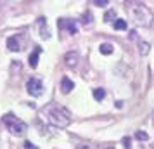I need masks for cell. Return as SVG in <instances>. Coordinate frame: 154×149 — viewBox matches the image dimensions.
<instances>
[{
    "label": "cell",
    "mask_w": 154,
    "mask_h": 149,
    "mask_svg": "<svg viewBox=\"0 0 154 149\" xmlns=\"http://www.w3.org/2000/svg\"><path fill=\"white\" fill-rule=\"evenodd\" d=\"M112 28L116 29V31H123V29L128 28V23L125 19H116V21L112 23Z\"/></svg>",
    "instance_id": "cell-12"
},
{
    "label": "cell",
    "mask_w": 154,
    "mask_h": 149,
    "mask_svg": "<svg viewBox=\"0 0 154 149\" xmlns=\"http://www.w3.org/2000/svg\"><path fill=\"white\" fill-rule=\"evenodd\" d=\"M36 24H38V28H40V36L47 40L50 36L49 29H47V19H45V17H38V23H36Z\"/></svg>",
    "instance_id": "cell-7"
},
{
    "label": "cell",
    "mask_w": 154,
    "mask_h": 149,
    "mask_svg": "<svg viewBox=\"0 0 154 149\" xmlns=\"http://www.w3.org/2000/svg\"><path fill=\"white\" fill-rule=\"evenodd\" d=\"M94 4H95V5H99V7H106V5H107L109 2H107V0H95Z\"/></svg>",
    "instance_id": "cell-20"
},
{
    "label": "cell",
    "mask_w": 154,
    "mask_h": 149,
    "mask_svg": "<svg viewBox=\"0 0 154 149\" xmlns=\"http://www.w3.org/2000/svg\"><path fill=\"white\" fill-rule=\"evenodd\" d=\"M116 107H123V102L121 101H116Z\"/></svg>",
    "instance_id": "cell-22"
},
{
    "label": "cell",
    "mask_w": 154,
    "mask_h": 149,
    "mask_svg": "<svg viewBox=\"0 0 154 149\" xmlns=\"http://www.w3.org/2000/svg\"><path fill=\"white\" fill-rule=\"evenodd\" d=\"M78 61H80V56H78V52H68V54L64 56V63L68 64L69 68H75Z\"/></svg>",
    "instance_id": "cell-6"
},
{
    "label": "cell",
    "mask_w": 154,
    "mask_h": 149,
    "mask_svg": "<svg viewBox=\"0 0 154 149\" xmlns=\"http://www.w3.org/2000/svg\"><path fill=\"white\" fill-rule=\"evenodd\" d=\"M139 49H140V54H142V56H147V54H149V49H151V45H149L147 42L139 40Z\"/></svg>",
    "instance_id": "cell-14"
},
{
    "label": "cell",
    "mask_w": 154,
    "mask_h": 149,
    "mask_svg": "<svg viewBox=\"0 0 154 149\" xmlns=\"http://www.w3.org/2000/svg\"><path fill=\"white\" fill-rule=\"evenodd\" d=\"M43 114H45L47 121L52 127L66 128L71 123V113L64 106H59V104H54V102L43 107Z\"/></svg>",
    "instance_id": "cell-1"
},
{
    "label": "cell",
    "mask_w": 154,
    "mask_h": 149,
    "mask_svg": "<svg viewBox=\"0 0 154 149\" xmlns=\"http://www.w3.org/2000/svg\"><path fill=\"white\" fill-rule=\"evenodd\" d=\"M4 125L9 128V132L11 134H14V135H23L24 132H26V123L24 121H21L16 114H12V113H7V114H4Z\"/></svg>",
    "instance_id": "cell-3"
},
{
    "label": "cell",
    "mask_w": 154,
    "mask_h": 149,
    "mask_svg": "<svg viewBox=\"0 0 154 149\" xmlns=\"http://www.w3.org/2000/svg\"><path fill=\"white\" fill-rule=\"evenodd\" d=\"M7 47H9V50H12V52H19V50H21L19 36H17V35L9 36V38H7Z\"/></svg>",
    "instance_id": "cell-5"
},
{
    "label": "cell",
    "mask_w": 154,
    "mask_h": 149,
    "mask_svg": "<svg viewBox=\"0 0 154 149\" xmlns=\"http://www.w3.org/2000/svg\"><path fill=\"white\" fill-rule=\"evenodd\" d=\"M40 54H42V49H40V47H35V50H33L31 56H29V66H31V68H36V66H38Z\"/></svg>",
    "instance_id": "cell-9"
},
{
    "label": "cell",
    "mask_w": 154,
    "mask_h": 149,
    "mask_svg": "<svg viewBox=\"0 0 154 149\" xmlns=\"http://www.w3.org/2000/svg\"><path fill=\"white\" fill-rule=\"evenodd\" d=\"M130 16L139 26H151L152 23V12L144 4H135L133 7H130Z\"/></svg>",
    "instance_id": "cell-2"
},
{
    "label": "cell",
    "mask_w": 154,
    "mask_h": 149,
    "mask_svg": "<svg viewBox=\"0 0 154 149\" xmlns=\"http://www.w3.org/2000/svg\"><path fill=\"white\" fill-rule=\"evenodd\" d=\"M137 141H149V134H146L144 130H139V132H135V135H133Z\"/></svg>",
    "instance_id": "cell-17"
},
{
    "label": "cell",
    "mask_w": 154,
    "mask_h": 149,
    "mask_svg": "<svg viewBox=\"0 0 154 149\" xmlns=\"http://www.w3.org/2000/svg\"><path fill=\"white\" fill-rule=\"evenodd\" d=\"M26 88H28L29 95H33V97H40L43 94V83L42 80H38L36 76L28 80V83H26Z\"/></svg>",
    "instance_id": "cell-4"
},
{
    "label": "cell",
    "mask_w": 154,
    "mask_h": 149,
    "mask_svg": "<svg viewBox=\"0 0 154 149\" xmlns=\"http://www.w3.org/2000/svg\"><path fill=\"white\" fill-rule=\"evenodd\" d=\"M106 149H114V147H112V146H109V147H106Z\"/></svg>",
    "instance_id": "cell-23"
},
{
    "label": "cell",
    "mask_w": 154,
    "mask_h": 149,
    "mask_svg": "<svg viewBox=\"0 0 154 149\" xmlns=\"http://www.w3.org/2000/svg\"><path fill=\"white\" fill-rule=\"evenodd\" d=\"M121 142H123V146H125L126 149L132 147V139H130V137H123V139H121Z\"/></svg>",
    "instance_id": "cell-18"
},
{
    "label": "cell",
    "mask_w": 154,
    "mask_h": 149,
    "mask_svg": "<svg viewBox=\"0 0 154 149\" xmlns=\"http://www.w3.org/2000/svg\"><path fill=\"white\" fill-rule=\"evenodd\" d=\"M92 19H94V17H92V14H90V12H85V24H90V23H92Z\"/></svg>",
    "instance_id": "cell-21"
},
{
    "label": "cell",
    "mask_w": 154,
    "mask_h": 149,
    "mask_svg": "<svg viewBox=\"0 0 154 149\" xmlns=\"http://www.w3.org/2000/svg\"><path fill=\"white\" fill-rule=\"evenodd\" d=\"M76 149H97V146L95 144H92V142H78L76 144Z\"/></svg>",
    "instance_id": "cell-16"
},
{
    "label": "cell",
    "mask_w": 154,
    "mask_h": 149,
    "mask_svg": "<svg viewBox=\"0 0 154 149\" xmlns=\"http://www.w3.org/2000/svg\"><path fill=\"white\" fill-rule=\"evenodd\" d=\"M73 88H75V83H73V80H69L68 76H64V78L61 80V90H63L64 94H69Z\"/></svg>",
    "instance_id": "cell-8"
},
{
    "label": "cell",
    "mask_w": 154,
    "mask_h": 149,
    "mask_svg": "<svg viewBox=\"0 0 154 149\" xmlns=\"http://www.w3.org/2000/svg\"><path fill=\"white\" fill-rule=\"evenodd\" d=\"M99 50H100V54H104V56H109V54H112V50H114V45L112 43H100V47H99Z\"/></svg>",
    "instance_id": "cell-11"
},
{
    "label": "cell",
    "mask_w": 154,
    "mask_h": 149,
    "mask_svg": "<svg viewBox=\"0 0 154 149\" xmlns=\"http://www.w3.org/2000/svg\"><path fill=\"white\" fill-rule=\"evenodd\" d=\"M94 99L95 101H104V97H106V90L104 88H94Z\"/></svg>",
    "instance_id": "cell-13"
},
{
    "label": "cell",
    "mask_w": 154,
    "mask_h": 149,
    "mask_svg": "<svg viewBox=\"0 0 154 149\" xmlns=\"http://www.w3.org/2000/svg\"><path fill=\"white\" fill-rule=\"evenodd\" d=\"M66 26V29L69 31V35H76V31H78V28H76V21H73V19H68V21H64V19H61V26Z\"/></svg>",
    "instance_id": "cell-10"
},
{
    "label": "cell",
    "mask_w": 154,
    "mask_h": 149,
    "mask_svg": "<svg viewBox=\"0 0 154 149\" xmlns=\"http://www.w3.org/2000/svg\"><path fill=\"white\" fill-rule=\"evenodd\" d=\"M23 146H24V149H38L33 142H29V141H24V144H23Z\"/></svg>",
    "instance_id": "cell-19"
},
{
    "label": "cell",
    "mask_w": 154,
    "mask_h": 149,
    "mask_svg": "<svg viewBox=\"0 0 154 149\" xmlns=\"http://www.w3.org/2000/svg\"><path fill=\"white\" fill-rule=\"evenodd\" d=\"M104 21L106 23H111V21H116V11H106L104 14Z\"/></svg>",
    "instance_id": "cell-15"
}]
</instances>
